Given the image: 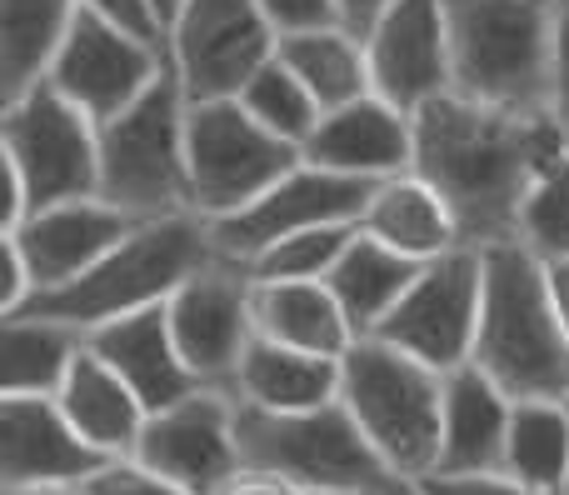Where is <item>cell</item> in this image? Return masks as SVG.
I'll return each mask as SVG.
<instances>
[{
  "mask_svg": "<svg viewBox=\"0 0 569 495\" xmlns=\"http://www.w3.org/2000/svg\"><path fill=\"white\" fill-rule=\"evenodd\" d=\"M6 495H90L86 486H50V491H6Z\"/></svg>",
  "mask_w": 569,
  "mask_h": 495,
  "instance_id": "ee69618b",
  "label": "cell"
},
{
  "mask_svg": "<svg viewBox=\"0 0 569 495\" xmlns=\"http://www.w3.org/2000/svg\"><path fill=\"white\" fill-rule=\"evenodd\" d=\"M315 495H380V491H315Z\"/></svg>",
  "mask_w": 569,
  "mask_h": 495,
  "instance_id": "f6af8a7d",
  "label": "cell"
},
{
  "mask_svg": "<svg viewBox=\"0 0 569 495\" xmlns=\"http://www.w3.org/2000/svg\"><path fill=\"white\" fill-rule=\"evenodd\" d=\"M395 0H335V10H340V26L350 30V36H370L375 26H380V16L390 10Z\"/></svg>",
  "mask_w": 569,
  "mask_h": 495,
  "instance_id": "ab89813d",
  "label": "cell"
},
{
  "mask_svg": "<svg viewBox=\"0 0 569 495\" xmlns=\"http://www.w3.org/2000/svg\"><path fill=\"white\" fill-rule=\"evenodd\" d=\"M236 446L246 476L284 481L300 495L315 491H380V495H415L385 456L365 440L355 416L335 406L305 410V416H270V410L236 400Z\"/></svg>",
  "mask_w": 569,
  "mask_h": 495,
  "instance_id": "5b68a950",
  "label": "cell"
},
{
  "mask_svg": "<svg viewBox=\"0 0 569 495\" xmlns=\"http://www.w3.org/2000/svg\"><path fill=\"white\" fill-rule=\"evenodd\" d=\"M370 56V86L405 116H420L440 96H455L450 30H445L440 0H395L380 26L365 36Z\"/></svg>",
  "mask_w": 569,
  "mask_h": 495,
  "instance_id": "2e32d148",
  "label": "cell"
},
{
  "mask_svg": "<svg viewBox=\"0 0 569 495\" xmlns=\"http://www.w3.org/2000/svg\"><path fill=\"white\" fill-rule=\"evenodd\" d=\"M56 406L66 410V420L76 426V436L90 451H100L106 461H130L140 446V430H146V406L136 400V390L96 356V350H80L76 366H70L66 386H60Z\"/></svg>",
  "mask_w": 569,
  "mask_h": 495,
  "instance_id": "603a6c76",
  "label": "cell"
},
{
  "mask_svg": "<svg viewBox=\"0 0 569 495\" xmlns=\"http://www.w3.org/2000/svg\"><path fill=\"white\" fill-rule=\"evenodd\" d=\"M130 461L186 495H226L246 476L236 446V396L196 390L190 400L150 416Z\"/></svg>",
  "mask_w": 569,
  "mask_h": 495,
  "instance_id": "5bb4252c",
  "label": "cell"
},
{
  "mask_svg": "<svg viewBox=\"0 0 569 495\" xmlns=\"http://www.w3.org/2000/svg\"><path fill=\"white\" fill-rule=\"evenodd\" d=\"M480 306H485V256L470 246L430 260L405 290V300L380 326L385 346L415 356L435 376H455L475 360L480 340Z\"/></svg>",
  "mask_w": 569,
  "mask_h": 495,
  "instance_id": "8fae6325",
  "label": "cell"
},
{
  "mask_svg": "<svg viewBox=\"0 0 569 495\" xmlns=\"http://www.w3.org/2000/svg\"><path fill=\"white\" fill-rule=\"evenodd\" d=\"M80 16V0H0V86L6 106L46 86L60 46Z\"/></svg>",
  "mask_w": 569,
  "mask_h": 495,
  "instance_id": "4316f807",
  "label": "cell"
},
{
  "mask_svg": "<svg viewBox=\"0 0 569 495\" xmlns=\"http://www.w3.org/2000/svg\"><path fill=\"white\" fill-rule=\"evenodd\" d=\"M250 320L260 340L325 360H345L360 340L325 280H250Z\"/></svg>",
  "mask_w": 569,
  "mask_h": 495,
  "instance_id": "7402d4cb",
  "label": "cell"
},
{
  "mask_svg": "<svg viewBox=\"0 0 569 495\" xmlns=\"http://www.w3.org/2000/svg\"><path fill=\"white\" fill-rule=\"evenodd\" d=\"M565 150L569 130L555 116H510L465 96L415 116V176L440 190L470 250L520 240L525 200Z\"/></svg>",
  "mask_w": 569,
  "mask_h": 495,
  "instance_id": "6da1fadb",
  "label": "cell"
},
{
  "mask_svg": "<svg viewBox=\"0 0 569 495\" xmlns=\"http://www.w3.org/2000/svg\"><path fill=\"white\" fill-rule=\"evenodd\" d=\"M520 246H530L545 266L569 260V150L535 180L520 210Z\"/></svg>",
  "mask_w": 569,
  "mask_h": 495,
  "instance_id": "1f68e13d",
  "label": "cell"
},
{
  "mask_svg": "<svg viewBox=\"0 0 569 495\" xmlns=\"http://www.w3.org/2000/svg\"><path fill=\"white\" fill-rule=\"evenodd\" d=\"M500 476L535 495H565L569 486V406L565 400H515Z\"/></svg>",
  "mask_w": 569,
  "mask_h": 495,
  "instance_id": "f1b7e54d",
  "label": "cell"
},
{
  "mask_svg": "<svg viewBox=\"0 0 569 495\" xmlns=\"http://www.w3.org/2000/svg\"><path fill=\"white\" fill-rule=\"evenodd\" d=\"M555 6H560V0H555Z\"/></svg>",
  "mask_w": 569,
  "mask_h": 495,
  "instance_id": "7dc6e473",
  "label": "cell"
},
{
  "mask_svg": "<svg viewBox=\"0 0 569 495\" xmlns=\"http://www.w3.org/2000/svg\"><path fill=\"white\" fill-rule=\"evenodd\" d=\"M170 70V56L150 40L130 36L126 26L106 20L100 10L80 6L76 26H70L66 46H60L56 66H50L46 86H56L76 110H86L96 126H110L126 116L150 86Z\"/></svg>",
  "mask_w": 569,
  "mask_h": 495,
  "instance_id": "4fadbf2b",
  "label": "cell"
},
{
  "mask_svg": "<svg viewBox=\"0 0 569 495\" xmlns=\"http://www.w3.org/2000/svg\"><path fill=\"white\" fill-rule=\"evenodd\" d=\"M360 230L375 236L380 246L400 250V256L415 260V266H430V260H440V256H450V250L465 246L450 206L440 200V190H435L430 180H420L415 170L375 186L370 206H365V216H360Z\"/></svg>",
  "mask_w": 569,
  "mask_h": 495,
  "instance_id": "cb8c5ba5",
  "label": "cell"
},
{
  "mask_svg": "<svg viewBox=\"0 0 569 495\" xmlns=\"http://www.w3.org/2000/svg\"><path fill=\"white\" fill-rule=\"evenodd\" d=\"M545 276H550L555 316H560V326H565V336H569V260H550V266H545Z\"/></svg>",
  "mask_w": 569,
  "mask_h": 495,
  "instance_id": "60d3db41",
  "label": "cell"
},
{
  "mask_svg": "<svg viewBox=\"0 0 569 495\" xmlns=\"http://www.w3.org/2000/svg\"><path fill=\"white\" fill-rule=\"evenodd\" d=\"M260 10H266V20L276 26L280 40L340 26V10H335V0H260Z\"/></svg>",
  "mask_w": 569,
  "mask_h": 495,
  "instance_id": "836d02e7",
  "label": "cell"
},
{
  "mask_svg": "<svg viewBox=\"0 0 569 495\" xmlns=\"http://www.w3.org/2000/svg\"><path fill=\"white\" fill-rule=\"evenodd\" d=\"M280 36L260 0H186L166 36V56L190 106L240 100V90L276 60Z\"/></svg>",
  "mask_w": 569,
  "mask_h": 495,
  "instance_id": "30bf717a",
  "label": "cell"
},
{
  "mask_svg": "<svg viewBox=\"0 0 569 495\" xmlns=\"http://www.w3.org/2000/svg\"><path fill=\"white\" fill-rule=\"evenodd\" d=\"M375 186L350 176H330L320 166H295L280 186H270L256 206H246L240 216L226 220H206L210 226V246L226 266L250 270L270 246L305 230H325V226H360L365 206H370Z\"/></svg>",
  "mask_w": 569,
  "mask_h": 495,
  "instance_id": "7c38bea8",
  "label": "cell"
},
{
  "mask_svg": "<svg viewBox=\"0 0 569 495\" xmlns=\"http://www.w3.org/2000/svg\"><path fill=\"white\" fill-rule=\"evenodd\" d=\"M30 300H36V276H30L20 246L6 236V246H0V310L16 316V310H26Z\"/></svg>",
  "mask_w": 569,
  "mask_h": 495,
  "instance_id": "d590c367",
  "label": "cell"
},
{
  "mask_svg": "<svg viewBox=\"0 0 569 495\" xmlns=\"http://www.w3.org/2000/svg\"><path fill=\"white\" fill-rule=\"evenodd\" d=\"M276 56L290 66V76L310 90L315 106H320L325 116L355 106V100H365V96H375L365 40L350 36L345 26L310 30V36H290V40H280Z\"/></svg>",
  "mask_w": 569,
  "mask_h": 495,
  "instance_id": "83f0119b",
  "label": "cell"
},
{
  "mask_svg": "<svg viewBox=\"0 0 569 495\" xmlns=\"http://www.w3.org/2000/svg\"><path fill=\"white\" fill-rule=\"evenodd\" d=\"M216 246H210V226L200 216H170V220H146L136 236L120 250H110L96 270H86L80 280L60 290L36 296L26 310L16 316H40L70 326L80 336L110 326V320H126L136 310L166 306L190 276L216 266Z\"/></svg>",
  "mask_w": 569,
  "mask_h": 495,
  "instance_id": "277c9868",
  "label": "cell"
},
{
  "mask_svg": "<svg viewBox=\"0 0 569 495\" xmlns=\"http://www.w3.org/2000/svg\"><path fill=\"white\" fill-rule=\"evenodd\" d=\"M300 156H305V166L365 180V186L410 176L415 170V116L395 110L390 100H380V96H365L345 110H330V116L315 126V136L305 140Z\"/></svg>",
  "mask_w": 569,
  "mask_h": 495,
  "instance_id": "d6986e66",
  "label": "cell"
},
{
  "mask_svg": "<svg viewBox=\"0 0 569 495\" xmlns=\"http://www.w3.org/2000/svg\"><path fill=\"white\" fill-rule=\"evenodd\" d=\"M455 96L510 116H555V0H440Z\"/></svg>",
  "mask_w": 569,
  "mask_h": 495,
  "instance_id": "3957f363",
  "label": "cell"
},
{
  "mask_svg": "<svg viewBox=\"0 0 569 495\" xmlns=\"http://www.w3.org/2000/svg\"><path fill=\"white\" fill-rule=\"evenodd\" d=\"M510 416L515 400L480 366L445 376V426H440V471L435 476H500Z\"/></svg>",
  "mask_w": 569,
  "mask_h": 495,
  "instance_id": "44dd1931",
  "label": "cell"
},
{
  "mask_svg": "<svg viewBox=\"0 0 569 495\" xmlns=\"http://www.w3.org/2000/svg\"><path fill=\"white\" fill-rule=\"evenodd\" d=\"M415 495H535L510 476H425L415 481Z\"/></svg>",
  "mask_w": 569,
  "mask_h": 495,
  "instance_id": "74e56055",
  "label": "cell"
},
{
  "mask_svg": "<svg viewBox=\"0 0 569 495\" xmlns=\"http://www.w3.org/2000/svg\"><path fill=\"white\" fill-rule=\"evenodd\" d=\"M186 160L190 210L200 220H226L256 206L305 156L270 136L240 100H206L186 110Z\"/></svg>",
  "mask_w": 569,
  "mask_h": 495,
  "instance_id": "ba28073f",
  "label": "cell"
},
{
  "mask_svg": "<svg viewBox=\"0 0 569 495\" xmlns=\"http://www.w3.org/2000/svg\"><path fill=\"white\" fill-rule=\"evenodd\" d=\"M146 220L126 216L106 200H70V206L36 210L20 230H10V240L20 246L30 276H36V296H46V290H60L70 280H80L86 270H96Z\"/></svg>",
  "mask_w": 569,
  "mask_h": 495,
  "instance_id": "ac0fdd59",
  "label": "cell"
},
{
  "mask_svg": "<svg viewBox=\"0 0 569 495\" xmlns=\"http://www.w3.org/2000/svg\"><path fill=\"white\" fill-rule=\"evenodd\" d=\"M240 106H246L270 136H280L284 146H295V150H305V140H310L315 126L325 120V110L315 106V96L290 76V66H284L280 56L240 90Z\"/></svg>",
  "mask_w": 569,
  "mask_h": 495,
  "instance_id": "4dcf8cb0",
  "label": "cell"
},
{
  "mask_svg": "<svg viewBox=\"0 0 569 495\" xmlns=\"http://www.w3.org/2000/svg\"><path fill=\"white\" fill-rule=\"evenodd\" d=\"M226 495H300L295 486H284V481H266V476H240L236 486Z\"/></svg>",
  "mask_w": 569,
  "mask_h": 495,
  "instance_id": "b9f144b4",
  "label": "cell"
},
{
  "mask_svg": "<svg viewBox=\"0 0 569 495\" xmlns=\"http://www.w3.org/2000/svg\"><path fill=\"white\" fill-rule=\"evenodd\" d=\"M86 491L90 495H186V491L170 486V481L150 476L146 466H136V461H110Z\"/></svg>",
  "mask_w": 569,
  "mask_h": 495,
  "instance_id": "e575fe53",
  "label": "cell"
},
{
  "mask_svg": "<svg viewBox=\"0 0 569 495\" xmlns=\"http://www.w3.org/2000/svg\"><path fill=\"white\" fill-rule=\"evenodd\" d=\"M86 346L136 390L146 416H160V410L190 400L196 390H210V386H200V380L190 376V366L180 360L166 306H150V310H136V316H126V320H110V326L90 330Z\"/></svg>",
  "mask_w": 569,
  "mask_h": 495,
  "instance_id": "ffe728a7",
  "label": "cell"
},
{
  "mask_svg": "<svg viewBox=\"0 0 569 495\" xmlns=\"http://www.w3.org/2000/svg\"><path fill=\"white\" fill-rule=\"evenodd\" d=\"M340 406L400 481L415 486L440 471L445 376L430 366L375 336L355 340L340 360Z\"/></svg>",
  "mask_w": 569,
  "mask_h": 495,
  "instance_id": "8992f818",
  "label": "cell"
},
{
  "mask_svg": "<svg viewBox=\"0 0 569 495\" xmlns=\"http://www.w3.org/2000/svg\"><path fill=\"white\" fill-rule=\"evenodd\" d=\"M150 6H156L160 30H166V36H170V26H176V16H180V6H186V0H150Z\"/></svg>",
  "mask_w": 569,
  "mask_h": 495,
  "instance_id": "7bdbcfd3",
  "label": "cell"
},
{
  "mask_svg": "<svg viewBox=\"0 0 569 495\" xmlns=\"http://www.w3.org/2000/svg\"><path fill=\"white\" fill-rule=\"evenodd\" d=\"M80 6L100 10V16H106V20H116V26H126L130 36L150 40V46H166V30H160L156 6H150V0H80Z\"/></svg>",
  "mask_w": 569,
  "mask_h": 495,
  "instance_id": "8d00e7d4",
  "label": "cell"
},
{
  "mask_svg": "<svg viewBox=\"0 0 569 495\" xmlns=\"http://www.w3.org/2000/svg\"><path fill=\"white\" fill-rule=\"evenodd\" d=\"M485 306L475 360L510 400H565L569 406V336L555 316L545 260L520 240L480 250Z\"/></svg>",
  "mask_w": 569,
  "mask_h": 495,
  "instance_id": "7a4b0ae2",
  "label": "cell"
},
{
  "mask_svg": "<svg viewBox=\"0 0 569 495\" xmlns=\"http://www.w3.org/2000/svg\"><path fill=\"white\" fill-rule=\"evenodd\" d=\"M555 120L569 130V0L555 6Z\"/></svg>",
  "mask_w": 569,
  "mask_h": 495,
  "instance_id": "f35d334b",
  "label": "cell"
},
{
  "mask_svg": "<svg viewBox=\"0 0 569 495\" xmlns=\"http://www.w3.org/2000/svg\"><path fill=\"white\" fill-rule=\"evenodd\" d=\"M0 160L26 186L30 216L70 200H100V126L56 86H36L6 106Z\"/></svg>",
  "mask_w": 569,
  "mask_h": 495,
  "instance_id": "9c48e42d",
  "label": "cell"
},
{
  "mask_svg": "<svg viewBox=\"0 0 569 495\" xmlns=\"http://www.w3.org/2000/svg\"><path fill=\"white\" fill-rule=\"evenodd\" d=\"M230 396L240 406L270 410V416H305V410H320L340 400V360L305 356V350L256 336L236 370V390Z\"/></svg>",
  "mask_w": 569,
  "mask_h": 495,
  "instance_id": "d4e9b609",
  "label": "cell"
},
{
  "mask_svg": "<svg viewBox=\"0 0 569 495\" xmlns=\"http://www.w3.org/2000/svg\"><path fill=\"white\" fill-rule=\"evenodd\" d=\"M186 90L176 70L156 80L126 116L100 126V200L136 220L196 216L186 160Z\"/></svg>",
  "mask_w": 569,
  "mask_h": 495,
  "instance_id": "52a82bcc",
  "label": "cell"
},
{
  "mask_svg": "<svg viewBox=\"0 0 569 495\" xmlns=\"http://www.w3.org/2000/svg\"><path fill=\"white\" fill-rule=\"evenodd\" d=\"M565 495H569V486H565Z\"/></svg>",
  "mask_w": 569,
  "mask_h": 495,
  "instance_id": "bcb514c9",
  "label": "cell"
},
{
  "mask_svg": "<svg viewBox=\"0 0 569 495\" xmlns=\"http://www.w3.org/2000/svg\"><path fill=\"white\" fill-rule=\"evenodd\" d=\"M110 461L90 451L66 420V410L46 396L0 400V476L6 491L90 486Z\"/></svg>",
  "mask_w": 569,
  "mask_h": 495,
  "instance_id": "e0dca14e",
  "label": "cell"
},
{
  "mask_svg": "<svg viewBox=\"0 0 569 495\" xmlns=\"http://www.w3.org/2000/svg\"><path fill=\"white\" fill-rule=\"evenodd\" d=\"M420 270L425 266L405 260L400 250H390V246H380L375 236L355 230L350 250L340 256V266L330 270L325 286L335 290V300H340V310H345V320H350L355 336L370 340V336H380V326L390 320V310L405 300V290L415 286Z\"/></svg>",
  "mask_w": 569,
  "mask_h": 495,
  "instance_id": "484cf974",
  "label": "cell"
},
{
  "mask_svg": "<svg viewBox=\"0 0 569 495\" xmlns=\"http://www.w3.org/2000/svg\"><path fill=\"white\" fill-rule=\"evenodd\" d=\"M86 336L40 316H6V396L56 400Z\"/></svg>",
  "mask_w": 569,
  "mask_h": 495,
  "instance_id": "f546056e",
  "label": "cell"
},
{
  "mask_svg": "<svg viewBox=\"0 0 569 495\" xmlns=\"http://www.w3.org/2000/svg\"><path fill=\"white\" fill-rule=\"evenodd\" d=\"M355 230L360 226H325V230L290 236V240H280V246H270L246 276L250 280H330V270L340 266V256L350 250Z\"/></svg>",
  "mask_w": 569,
  "mask_h": 495,
  "instance_id": "d6a6232c",
  "label": "cell"
},
{
  "mask_svg": "<svg viewBox=\"0 0 569 495\" xmlns=\"http://www.w3.org/2000/svg\"><path fill=\"white\" fill-rule=\"evenodd\" d=\"M170 336L180 346V360L190 376L210 390H236V370L256 340L250 320V276L226 260L190 276L176 296L166 300Z\"/></svg>",
  "mask_w": 569,
  "mask_h": 495,
  "instance_id": "9a60e30c",
  "label": "cell"
}]
</instances>
